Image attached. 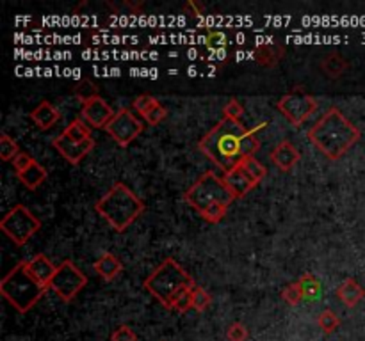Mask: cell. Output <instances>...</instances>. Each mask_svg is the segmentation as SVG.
Here are the masks:
<instances>
[{
  "mask_svg": "<svg viewBox=\"0 0 365 341\" xmlns=\"http://www.w3.org/2000/svg\"><path fill=\"white\" fill-rule=\"evenodd\" d=\"M317 325L321 327L325 334H333L340 327V318L331 310H325L317 316Z\"/></svg>",
  "mask_w": 365,
  "mask_h": 341,
  "instance_id": "cell-25",
  "label": "cell"
},
{
  "mask_svg": "<svg viewBox=\"0 0 365 341\" xmlns=\"http://www.w3.org/2000/svg\"><path fill=\"white\" fill-rule=\"evenodd\" d=\"M52 146L64 157V160H68V162L73 164V166H79V164L82 162V158L93 151L95 140L88 139L84 140V142H77V140L68 139L64 134H61V136L54 139Z\"/></svg>",
  "mask_w": 365,
  "mask_h": 341,
  "instance_id": "cell-11",
  "label": "cell"
},
{
  "mask_svg": "<svg viewBox=\"0 0 365 341\" xmlns=\"http://www.w3.org/2000/svg\"><path fill=\"white\" fill-rule=\"evenodd\" d=\"M308 139L330 160H339L360 140V130L337 107H331L308 130Z\"/></svg>",
  "mask_w": 365,
  "mask_h": 341,
  "instance_id": "cell-2",
  "label": "cell"
},
{
  "mask_svg": "<svg viewBox=\"0 0 365 341\" xmlns=\"http://www.w3.org/2000/svg\"><path fill=\"white\" fill-rule=\"evenodd\" d=\"M299 158H301V155L291 140H282L271 151V160L280 170H291L299 162Z\"/></svg>",
  "mask_w": 365,
  "mask_h": 341,
  "instance_id": "cell-15",
  "label": "cell"
},
{
  "mask_svg": "<svg viewBox=\"0 0 365 341\" xmlns=\"http://www.w3.org/2000/svg\"><path fill=\"white\" fill-rule=\"evenodd\" d=\"M41 220L27 206L16 205L0 220V229L16 245H25L36 233L40 231Z\"/></svg>",
  "mask_w": 365,
  "mask_h": 341,
  "instance_id": "cell-7",
  "label": "cell"
},
{
  "mask_svg": "<svg viewBox=\"0 0 365 341\" xmlns=\"http://www.w3.org/2000/svg\"><path fill=\"white\" fill-rule=\"evenodd\" d=\"M20 153H22V151H20L18 144L14 142V139H11L4 131V134L0 136V158H2L4 162H13Z\"/></svg>",
  "mask_w": 365,
  "mask_h": 341,
  "instance_id": "cell-23",
  "label": "cell"
},
{
  "mask_svg": "<svg viewBox=\"0 0 365 341\" xmlns=\"http://www.w3.org/2000/svg\"><path fill=\"white\" fill-rule=\"evenodd\" d=\"M299 283L303 286L305 292V301H316L319 297V293H321V283L317 279L316 276L312 274H303V276L299 277Z\"/></svg>",
  "mask_w": 365,
  "mask_h": 341,
  "instance_id": "cell-24",
  "label": "cell"
},
{
  "mask_svg": "<svg viewBox=\"0 0 365 341\" xmlns=\"http://www.w3.org/2000/svg\"><path fill=\"white\" fill-rule=\"evenodd\" d=\"M86 284H88L86 274L71 260H64L56 270V276L50 281V290L58 293V297L64 302H70L79 295V292Z\"/></svg>",
  "mask_w": 365,
  "mask_h": 341,
  "instance_id": "cell-8",
  "label": "cell"
},
{
  "mask_svg": "<svg viewBox=\"0 0 365 341\" xmlns=\"http://www.w3.org/2000/svg\"><path fill=\"white\" fill-rule=\"evenodd\" d=\"M32 160H34V158H32L29 153H20L11 164H13L14 170H16V173H20V170L25 169V167L29 166V164H31Z\"/></svg>",
  "mask_w": 365,
  "mask_h": 341,
  "instance_id": "cell-36",
  "label": "cell"
},
{
  "mask_svg": "<svg viewBox=\"0 0 365 341\" xmlns=\"http://www.w3.org/2000/svg\"><path fill=\"white\" fill-rule=\"evenodd\" d=\"M211 295L205 288H202L200 284H196L193 288V310L196 311H205L209 306H211Z\"/></svg>",
  "mask_w": 365,
  "mask_h": 341,
  "instance_id": "cell-28",
  "label": "cell"
},
{
  "mask_svg": "<svg viewBox=\"0 0 365 341\" xmlns=\"http://www.w3.org/2000/svg\"><path fill=\"white\" fill-rule=\"evenodd\" d=\"M25 267L27 270H29V274H31L41 286L50 288V281H52V277L56 276L58 267H56L45 254H38V256H34L32 260L25 262Z\"/></svg>",
  "mask_w": 365,
  "mask_h": 341,
  "instance_id": "cell-14",
  "label": "cell"
},
{
  "mask_svg": "<svg viewBox=\"0 0 365 341\" xmlns=\"http://www.w3.org/2000/svg\"><path fill=\"white\" fill-rule=\"evenodd\" d=\"M59 118H61V114H59V110L50 101H41L40 105L31 110V119L41 130L52 128L59 121Z\"/></svg>",
  "mask_w": 365,
  "mask_h": 341,
  "instance_id": "cell-17",
  "label": "cell"
},
{
  "mask_svg": "<svg viewBox=\"0 0 365 341\" xmlns=\"http://www.w3.org/2000/svg\"><path fill=\"white\" fill-rule=\"evenodd\" d=\"M95 210L110 224L115 231L123 233L145 212V205L134 194L132 188H128L123 181H116L98 199Z\"/></svg>",
  "mask_w": 365,
  "mask_h": 341,
  "instance_id": "cell-3",
  "label": "cell"
},
{
  "mask_svg": "<svg viewBox=\"0 0 365 341\" xmlns=\"http://www.w3.org/2000/svg\"><path fill=\"white\" fill-rule=\"evenodd\" d=\"M73 92H75V97L79 98L82 103H86V101H89V100H93L95 97H98L97 88H95V86H93L89 80H80V82L75 86Z\"/></svg>",
  "mask_w": 365,
  "mask_h": 341,
  "instance_id": "cell-29",
  "label": "cell"
},
{
  "mask_svg": "<svg viewBox=\"0 0 365 341\" xmlns=\"http://www.w3.org/2000/svg\"><path fill=\"white\" fill-rule=\"evenodd\" d=\"M241 166L248 170V175L255 179L257 184H260V181L266 178V175H268L266 167L262 166V164H260L255 157H250V158H246V160H242Z\"/></svg>",
  "mask_w": 365,
  "mask_h": 341,
  "instance_id": "cell-27",
  "label": "cell"
},
{
  "mask_svg": "<svg viewBox=\"0 0 365 341\" xmlns=\"http://www.w3.org/2000/svg\"><path fill=\"white\" fill-rule=\"evenodd\" d=\"M115 110L110 109V105L107 103L104 98L98 94L93 100L82 103V119L86 123H89L93 128H106L109 125V121L115 118Z\"/></svg>",
  "mask_w": 365,
  "mask_h": 341,
  "instance_id": "cell-12",
  "label": "cell"
},
{
  "mask_svg": "<svg viewBox=\"0 0 365 341\" xmlns=\"http://www.w3.org/2000/svg\"><path fill=\"white\" fill-rule=\"evenodd\" d=\"M282 299L287 302V304H289V306H298L299 302L305 301V292H303L301 283L296 281V283L289 284V286H287V288L282 292Z\"/></svg>",
  "mask_w": 365,
  "mask_h": 341,
  "instance_id": "cell-26",
  "label": "cell"
},
{
  "mask_svg": "<svg viewBox=\"0 0 365 341\" xmlns=\"http://www.w3.org/2000/svg\"><path fill=\"white\" fill-rule=\"evenodd\" d=\"M166 116H167V110L161 105V101H157V103H155V105L152 107V109H150L145 116H143V118H145V121L148 123V125L157 127L158 123H163L164 119H166Z\"/></svg>",
  "mask_w": 365,
  "mask_h": 341,
  "instance_id": "cell-31",
  "label": "cell"
},
{
  "mask_svg": "<svg viewBox=\"0 0 365 341\" xmlns=\"http://www.w3.org/2000/svg\"><path fill=\"white\" fill-rule=\"evenodd\" d=\"M223 116L224 118H230V119H233V121L241 123L242 116H244V109H242V105L237 100H232L224 105Z\"/></svg>",
  "mask_w": 365,
  "mask_h": 341,
  "instance_id": "cell-33",
  "label": "cell"
},
{
  "mask_svg": "<svg viewBox=\"0 0 365 341\" xmlns=\"http://www.w3.org/2000/svg\"><path fill=\"white\" fill-rule=\"evenodd\" d=\"M285 55V49L280 43L259 45L255 50V61L264 68H274Z\"/></svg>",
  "mask_w": 365,
  "mask_h": 341,
  "instance_id": "cell-19",
  "label": "cell"
},
{
  "mask_svg": "<svg viewBox=\"0 0 365 341\" xmlns=\"http://www.w3.org/2000/svg\"><path fill=\"white\" fill-rule=\"evenodd\" d=\"M172 310L178 311V313H187L189 310H193V288L182 292L180 295L173 301Z\"/></svg>",
  "mask_w": 365,
  "mask_h": 341,
  "instance_id": "cell-30",
  "label": "cell"
},
{
  "mask_svg": "<svg viewBox=\"0 0 365 341\" xmlns=\"http://www.w3.org/2000/svg\"><path fill=\"white\" fill-rule=\"evenodd\" d=\"M276 109L294 127H301L307 119L312 118L314 112L317 110V100L312 94L305 92L303 89H294V91L287 92L285 97L278 100Z\"/></svg>",
  "mask_w": 365,
  "mask_h": 341,
  "instance_id": "cell-9",
  "label": "cell"
},
{
  "mask_svg": "<svg viewBox=\"0 0 365 341\" xmlns=\"http://www.w3.org/2000/svg\"><path fill=\"white\" fill-rule=\"evenodd\" d=\"M93 267H95V272H97L98 276L106 281H113L115 277L119 276V272L123 270L121 262L113 253H102V256L95 262Z\"/></svg>",
  "mask_w": 365,
  "mask_h": 341,
  "instance_id": "cell-18",
  "label": "cell"
},
{
  "mask_svg": "<svg viewBox=\"0 0 365 341\" xmlns=\"http://www.w3.org/2000/svg\"><path fill=\"white\" fill-rule=\"evenodd\" d=\"M143 128L145 127H143L141 119L137 118L132 110L123 107L115 114V118L110 119L109 125L106 127V131L115 139V142L125 148L139 137Z\"/></svg>",
  "mask_w": 365,
  "mask_h": 341,
  "instance_id": "cell-10",
  "label": "cell"
},
{
  "mask_svg": "<svg viewBox=\"0 0 365 341\" xmlns=\"http://www.w3.org/2000/svg\"><path fill=\"white\" fill-rule=\"evenodd\" d=\"M184 199L202 215L203 212L212 208V206H226L228 208L235 196L226 187L223 178L209 170L194 181L193 187L185 192Z\"/></svg>",
  "mask_w": 365,
  "mask_h": 341,
  "instance_id": "cell-6",
  "label": "cell"
},
{
  "mask_svg": "<svg viewBox=\"0 0 365 341\" xmlns=\"http://www.w3.org/2000/svg\"><path fill=\"white\" fill-rule=\"evenodd\" d=\"M266 127H268V123H260L257 127L246 128L242 123L223 116L202 137V140L198 142V149L211 162L216 164L224 173H228L232 167L241 164L242 160L255 157L260 148L257 134Z\"/></svg>",
  "mask_w": 365,
  "mask_h": 341,
  "instance_id": "cell-1",
  "label": "cell"
},
{
  "mask_svg": "<svg viewBox=\"0 0 365 341\" xmlns=\"http://www.w3.org/2000/svg\"><path fill=\"white\" fill-rule=\"evenodd\" d=\"M184 13L189 14V16H202L203 5L198 4V2H194V0H189V2L184 5Z\"/></svg>",
  "mask_w": 365,
  "mask_h": 341,
  "instance_id": "cell-38",
  "label": "cell"
},
{
  "mask_svg": "<svg viewBox=\"0 0 365 341\" xmlns=\"http://www.w3.org/2000/svg\"><path fill=\"white\" fill-rule=\"evenodd\" d=\"M226 336H228L230 341H246L250 333H248L246 325L241 324V322H233L228 327V331H226Z\"/></svg>",
  "mask_w": 365,
  "mask_h": 341,
  "instance_id": "cell-32",
  "label": "cell"
},
{
  "mask_svg": "<svg viewBox=\"0 0 365 341\" xmlns=\"http://www.w3.org/2000/svg\"><path fill=\"white\" fill-rule=\"evenodd\" d=\"M62 134H64L68 139L77 140V142H84V140L93 139L91 128H88V125H86L82 119H75V121H71L70 125L62 130Z\"/></svg>",
  "mask_w": 365,
  "mask_h": 341,
  "instance_id": "cell-22",
  "label": "cell"
},
{
  "mask_svg": "<svg viewBox=\"0 0 365 341\" xmlns=\"http://www.w3.org/2000/svg\"><path fill=\"white\" fill-rule=\"evenodd\" d=\"M16 176H18V179H20V181H22L27 188H29V190H36V188L40 187L45 179H47L49 173H47V169H45L40 162L32 160V162L29 164L25 169L16 173Z\"/></svg>",
  "mask_w": 365,
  "mask_h": 341,
  "instance_id": "cell-20",
  "label": "cell"
},
{
  "mask_svg": "<svg viewBox=\"0 0 365 341\" xmlns=\"http://www.w3.org/2000/svg\"><path fill=\"white\" fill-rule=\"evenodd\" d=\"M321 68H322V71L328 75V77L337 79V77H340V75L346 71L348 62H346V59H344L340 53L331 52V53H328V55H325V59L321 61Z\"/></svg>",
  "mask_w": 365,
  "mask_h": 341,
  "instance_id": "cell-21",
  "label": "cell"
},
{
  "mask_svg": "<svg viewBox=\"0 0 365 341\" xmlns=\"http://www.w3.org/2000/svg\"><path fill=\"white\" fill-rule=\"evenodd\" d=\"M196 286L194 279L180 263L166 258L145 281V288L157 299L164 307L172 310V304L182 292Z\"/></svg>",
  "mask_w": 365,
  "mask_h": 341,
  "instance_id": "cell-4",
  "label": "cell"
},
{
  "mask_svg": "<svg viewBox=\"0 0 365 341\" xmlns=\"http://www.w3.org/2000/svg\"><path fill=\"white\" fill-rule=\"evenodd\" d=\"M110 341H137V334L128 325H119L115 333L110 334Z\"/></svg>",
  "mask_w": 365,
  "mask_h": 341,
  "instance_id": "cell-34",
  "label": "cell"
},
{
  "mask_svg": "<svg viewBox=\"0 0 365 341\" xmlns=\"http://www.w3.org/2000/svg\"><path fill=\"white\" fill-rule=\"evenodd\" d=\"M47 286H41L34 277L29 274L25 267V262L18 263L8 272L0 283V293L2 297L18 311V313H27L29 310L40 302L47 292Z\"/></svg>",
  "mask_w": 365,
  "mask_h": 341,
  "instance_id": "cell-5",
  "label": "cell"
},
{
  "mask_svg": "<svg viewBox=\"0 0 365 341\" xmlns=\"http://www.w3.org/2000/svg\"><path fill=\"white\" fill-rule=\"evenodd\" d=\"M226 43V36L224 32H209L207 36V45L209 47H223Z\"/></svg>",
  "mask_w": 365,
  "mask_h": 341,
  "instance_id": "cell-37",
  "label": "cell"
},
{
  "mask_svg": "<svg viewBox=\"0 0 365 341\" xmlns=\"http://www.w3.org/2000/svg\"><path fill=\"white\" fill-rule=\"evenodd\" d=\"M155 103H157V100H155L154 97H150V94H143V97H137L136 100H134V109L145 116V114L155 105Z\"/></svg>",
  "mask_w": 365,
  "mask_h": 341,
  "instance_id": "cell-35",
  "label": "cell"
},
{
  "mask_svg": "<svg viewBox=\"0 0 365 341\" xmlns=\"http://www.w3.org/2000/svg\"><path fill=\"white\" fill-rule=\"evenodd\" d=\"M337 297L342 304H346L348 307H355L357 304H360L362 299L365 297V290L362 288V284L353 277L344 279L342 283L337 286Z\"/></svg>",
  "mask_w": 365,
  "mask_h": 341,
  "instance_id": "cell-16",
  "label": "cell"
},
{
  "mask_svg": "<svg viewBox=\"0 0 365 341\" xmlns=\"http://www.w3.org/2000/svg\"><path fill=\"white\" fill-rule=\"evenodd\" d=\"M223 179H224V184H226V187H228L230 190H232L233 196H235V199H239V197H242V196H246L251 188H255L257 185H259L255 179L248 175V170L244 169L241 164H237L235 167H232L228 173H224Z\"/></svg>",
  "mask_w": 365,
  "mask_h": 341,
  "instance_id": "cell-13",
  "label": "cell"
}]
</instances>
